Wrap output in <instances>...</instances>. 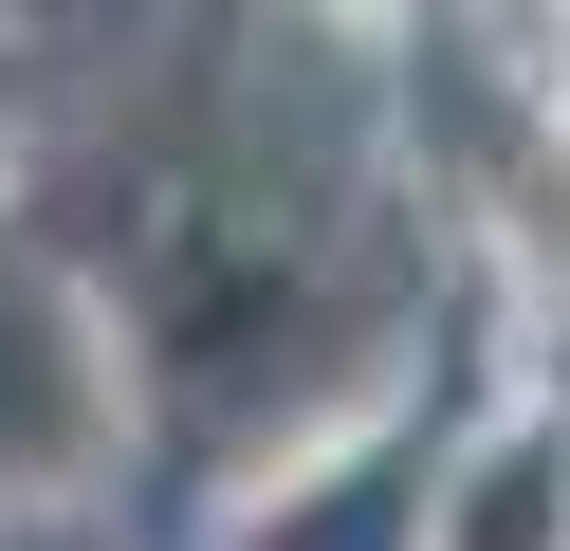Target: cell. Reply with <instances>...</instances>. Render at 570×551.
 I'll return each mask as SVG.
<instances>
[{"label":"cell","instance_id":"obj_1","mask_svg":"<svg viewBox=\"0 0 570 551\" xmlns=\"http://www.w3.org/2000/svg\"><path fill=\"white\" fill-rule=\"evenodd\" d=\"M423 551H570V404H497V423L442 460Z\"/></svg>","mask_w":570,"mask_h":551}]
</instances>
